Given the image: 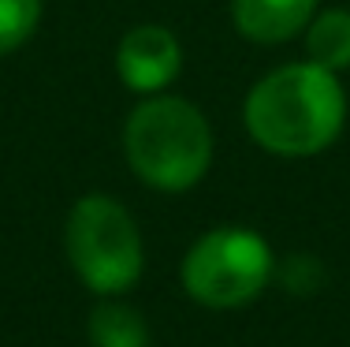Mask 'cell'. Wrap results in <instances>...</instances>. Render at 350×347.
<instances>
[{"label":"cell","mask_w":350,"mask_h":347,"mask_svg":"<svg viewBox=\"0 0 350 347\" xmlns=\"http://www.w3.org/2000/svg\"><path fill=\"white\" fill-rule=\"evenodd\" d=\"M246 131L276 157H313L339 138L347 94L336 71L317 64H287L265 75L243 105Z\"/></svg>","instance_id":"obj_1"},{"label":"cell","mask_w":350,"mask_h":347,"mask_svg":"<svg viewBox=\"0 0 350 347\" xmlns=\"http://www.w3.org/2000/svg\"><path fill=\"white\" fill-rule=\"evenodd\" d=\"M123 153L142 183L168 194L190 191L213 164L209 120L183 97L153 94L127 116Z\"/></svg>","instance_id":"obj_2"},{"label":"cell","mask_w":350,"mask_h":347,"mask_svg":"<svg viewBox=\"0 0 350 347\" xmlns=\"http://www.w3.org/2000/svg\"><path fill=\"white\" fill-rule=\"evenodd\" d=\"M64 243L75 277L97 295H120L135 287L146 266L135 217L108 194H86L71 205Z\"/></svg>","instance_id":"obj_3"},{"label":"cell","mask_w":350,"mask_h":347,"mask_svg":"<svg viewBox=\"0 0 350 347\" xmlns=\"http://www.w3.org/2000/svg\"><path fill=\"white\" fill-rule=\"evenodd\" d=\"M272 277V250L250 228L205 231L183 261V287L190 299L213 310L246 307Z\"/></svg>","instance_id":"obj_4"},{"label":"cell","mask_w":350,"mask_h":347,"mask_svg":"<svg viewBox=\"0 0 350 347\" xmlns=\"http://www.w3.org/2000/svg\"><path fill=\"white\" fill-rule=\"evenodd\" d=\"M179 68L183 49L168 27L146 23V27L127 30L123 41L116 45V75L135 94H161L164 86L175 82Z\"/></svg>","instance_id":"obj_5"},{"label":"cell","mask_w":350,"mask_h":347,"mask_svg":"<svg viewBox=\"0 0 350 347\" xmlns=\"http://www.w3.org/2000/svg\"><path fill=\"white\" fill-rule=\"evenodd\" d=\"M317 0H231V19L239 34L257 45H280L310 27Z\"/></svg>","instance_id":"obj_6"},{"label":"cell","mask_w":350,"mask_h":347,"mask_svg":"<svg viewBox=\"0 0 350 347\" xmlns=\"http://www.w3.org/2000/svg\"><path fill=\"white\" fill-rule=\"evenodd\" d=\"M306 56L317 68L328 71H347L350 68V12L347 8H328L313 15L306 30Z\"/></svg>","instance_id":"obj_7"},{"label":"cell","mask_w":350,"mask_h":347,"mask_svg":"<svg viewBox=\"0 0 350 347\" xmlns=\"http://www.w3.org/2000/svg\"><path fill=\"white\" fill-rule=\"evenodd\" d=\"M90 344L94 347H149V329L138 310L123 303H101L90 313Z\"/></svg>","instance_id":"obj_8"},{"label":"cell","mask_w":350,"mask_h":347,"mask_svg":"<svg viewBox=\"0 0 350 347\" xmlns=\"http://www.w3.org/2000/svg\"><path fill=\"white\" fill-rule=\"evenodd\" d=\"M41 23V0H0V56L15 53L34 38Z\"/></svg>","instance_id":"obj_9"}]
</instances>
